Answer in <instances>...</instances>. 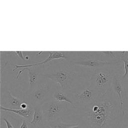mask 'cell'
<instances>
[{"label": "cell", "mask_w": 128, "mask_h": 128, "mask_svg": "<svg viewBox=\"0 0 128 128\" xmlns=\"http://www.w3.org/2000/svg\"><path fill=\"white\" fill-rule=\"evenodd\" d=\"M120 64L121 62H116L92 70L89 79V85L100 95L111 90L114 77L121 73Z\"/></svg>", "instance_id": "3957f363"}, {"label": "cell", "mask_w": 128, "mask_h": 128, "mask_svg": "<svg viewBox=\"0 0 128 128\" xmlns=\"http://www.w3.org/2000/svg\"><path fill=\"white\" fill-rule=\"evenodd\" d=\"M76 66L70 60H64V59L52 63L50 62L46 64L44 68L42 67L41 76L58 84L62 89L72 91V82L76 76L80 74L79 72L76 70Z\"/></svg>", "instance_id": "7a4b0ae2"}, {"label": "cell", "mask_w": 128, "mask_h": 128, "mask_svg": "<svg viewBox=\"0 0 128 128\" xmlns=\"http://www.w3.org/2000/svg\"><path fill=\"white\" fill-rule=\"evenodd\" d=\"M124 82H126V84H124V92L126 94V98L128 100V78L123 80Z\"/></svg>", "instance_id": "ac0fdd59"}, {"label": "cell", "mask_w": 128, "mask_h": 128, "mask_svg": "<svg viewBox=\"0 0 128 128\" xmlns=\"http://www.w3.org/2000/svg\"><path fill=\"white\" fill-rule=\"evenodd\" d=\"M64 118L80 128H124L128 126L124 108L112 90L100 95L89 106L76 108L72 106Z\"/></svg>", "instance_id": "6da1fadb"}, {"label": "cell", "mask_w": 128, "mask_h": 128, "mask_svg": "<svg viewBox=\"0 0 128 128\" xmlns=\"http://www.w3.org/2000/svg\"><path fill=\"white\" fill-rule=\"evenodd\" d=\"M74 65L78 66H83L86 68H92V70L102 67L107 64H112L116 62H110L108 60H92L84 58H78L70 60Z\"/></svg>", "instance_id": "ba28073f"}, {"label": "cell", "mask_w": 128, "mask_h": 128, "mask_svg": "<svg viewBox=\"0 0 128 128\" xmlns=\"http://www.w3.org/2000/svg\"><path fill=\"white\" fill-rule=\"evenodd\" d=\"M28 70V84H29V90H32L35 87H36L39 84V76H41V72L42 70V67L33 66L30 68H24L22 70H20L18 72V74L16 78L18 80L20 76L24 71Z\"/></svg>", "instance_id": "9c48e42d"}, {"label": "cell", "mask_w": 128, "mask_h": 128, "mask_svg": "<svg viewBox=\"0 0 128 128\" xmlns=\"http://www.w3.org/2000/svg\"><path fill=\"white\" fill-rule=\"evenodd\" d=\"M68 91L62 89L60 86L54 89L52 96L56 100L59 102H63L68 104L74 108L73 102L70 100L68 96Z\"/></svg>", "instance_id": "5bb4252c"}, {"label": "cell", "mask_w": 128, "mask_h": 128, "mask_svg": "<svg viewBox=\"0 0 128 128\" xmlns=\"http://www.w3.org/2000/svg\"><path fill=\"white\" fill-rule=\"evenodd\" d=\"M50 128L49 126H46V128Z\"/></svg>", "instance_id": "7402d4cb"}, {"label": "cell", "mask_w": 128, "mask_h": 128, "mask_svg": "<svg viewBox=\"0 0 128 128\" xmlns=\"http://www.w3.org/2000/svg\"><path fill=\"white\" fill-rule=\"evenodd\" d=\"M121 73L116 74L114 78L112 84V90L118 96L120 103V106L124 108V100L122 93L124 92V84Z\"/></svg>", "instance_id": "7c38bea8"}, {"label": "cell", "mask_w": 128, "mask_h": 128, "mask_svg": "<svg viewBox=\"0 0 128 128\" xmlns=\"http://www.w3.org/2000/svg\"><path fill=\"white\" fill-rule=\"evenodd\" d=\"M68 96L73 102L74 108L89 106L92 104L100 96L98 92L89 84L80 93L68 91Z\"/></svg>", "instance_id": "8992f818"}, {"label": "cell", "mask_w": 128, "mask_h": 128, "mask_svg": "<svg viewBox=\"0 0 128 128\" xmlns=\"http://www.w3.org/2000/svg\"><path fill=\"white\" fill-rule=\"evenodd\" d=\"M14 52L16 54V55L18 56L22 59L25 60V56H24L23 52H22V51H16V52Z\"/></svg>", "instance_id": "ffe728a7"}, {"label": "cell", "mask_w": 128, "mask_h": 128, "mask_svg": "<svg viewBox=\"0 0 128 128\" xmlns=\"http://www.w3.org/2000/svg\"><path fill=\"white\" fill-rule=\"evenodd\" d=\"M70 106L68 104L56 100L52 96L46 101L42 108L47 124L63 118L69 110Z\"/></svg>", "instance_id": "277c9868"}, {"label": "cell", "mask_w": 128, "mask_h": 128, "mask_svg": "<svg viewBox=\"0 0 128 128\" xmlns=\"http://www.w3.org/2000/svg\"><path fill=\"white\" fill-rule=\"evenodd\" d=\"M119 62H123L124 64V74L122 76V80H124L128 78V52H121L120 56Z\"/></svg>", "instance_id": "2e32d148"}, {"label": "cell", "mask_w": 128, "mask_h": 128, "mask_svg": "<svg viewBox=\"0 0 128 128\" xmlns=\"http://www.w3.org/2000/svg\"><path fill=\"white\" fill-rule=\"evenodd\" d=\"M26 102L24 100H20L13 96L11 92L8 90L1 91L0 105L10 109H21L22 104Z\"/></svg>", "instance_id": "52a82bcc"}, {"label": "cell", "mask_w": 128, "mask_h": 128, "mask_svg": "<svg viewBox=\"0 0 128 128\" xmlns=\"http://www.w3.org/2000/svg\"><path fill=\"white\" fill-rule=\"evenodd\" d=\"M68 128H80V126L78 125H76V126H72L71 127H70Z\"/></svg>", "instance_id": "44dd1931"}, {"label": "cell", "mask_w": 128, "mask_h": 128, "mask_svg": "<svg viewBox=\"0 0 128 128\" xmlns=\"http://www.w3.org/2000/svg\"><path fill=\"white\" fill-rule=\"evenodd\" d=\"M20 128H31L30 122L23 118Z\"/></svg>", "instance_id": "e0dca14e"}, {"label": "cell", "mask_w": 128, "mask_h": 128, "mask_svg": "<svg viewBox=\"0 0 128 128\" xmlns=\"http://www.w3.org/2000/svg\"><path fill=\"white\" fill-rule=\"evenodd\" d=\"M0 110L4 112H9L14 113L19 116L22 117L24 119L26 120L29 122H31L30 120L33 116L34 114V108L31 106H30L26 109H10L6 108L2 106H0Z\"/></svg>", "instance_id": "4fadbf2b"}, {"label": "cell", "mask_w": 128, "mask_h": 128, "mask_svg": "<svg viewBox=\"0 0 128 128\" xmlns=\"http://www.w3.org/2000/svg\"><path fill=\"white\" fill-rule=\"evenodd\" d=\"M54 90H52L46 84L40 82L34 89L28 91L24 100L32 107L42 106L52 97Z\"/></svg>", "instance_id": "5b68a950"}, {"label": "cell", "mask_w": 128, "mask_h": 128, "mask_svg": "<svg viewBox=\"0 0 128 128\" xmlns=\"http://www.w3.org/2000/svg\"><path fill=\"white\" fill-rule=\"evenodd\" d=\"M49 55L48 57L44 60V61H42L40 62L33 64H26L24 65H14V68L12 69V71L14 72L16 69L19 68H30L33 66H38L42 64H46L54 60H60V59H64L66 60L67 58L64 54V52H48Z\"/></svg>", "instance_id": "30bf717a"}, {"label": "cell", "mask_w": 128, "mask_h": 128, "mask_svg": "<svg viewBox=\"0 0 128 128\" xmlns=\"http://www.w3.org/2000/svg\"><path fill=\"white\" fill-rule=\"evenodd\" d=\"M2 120H4V122L6 128H14L13 125L10 123V122L6 118H4V117L2 118Z\"/></svg>", "instance_id": "d6986e66"}, {"label": "cell", "mask_w": 128, "mask_h": 128, "mask_svg": "<svg viewBox=\"0 0 128 128\" xmlns=\"http://www.w3.org/2000/svg\"><path fill=\"white\" fill-rule=\"evenodd\" d=\"M34 114L32 120L30 122L31 128H44L48 126L42 108V106L33 107Z\"/></svg>", "instance_id": "8fae6325"}, {"label": "cell", "mask_w": 128, "mask_h": 128, "mask_svg": "<svg viewBox=\"0 0 128 128\" xmlns=\"http://www.w3.org/2000/svg\"><path fill=\"white\" fill-rule=\"evenodd\" d=\"M48 124L50 128H68L72 126L78 125L76 124L65 122L63 121L62 118L58 119L54 122H50Z\"/></svg>", "instance_id": "9a60e30c"}]
</instances>
